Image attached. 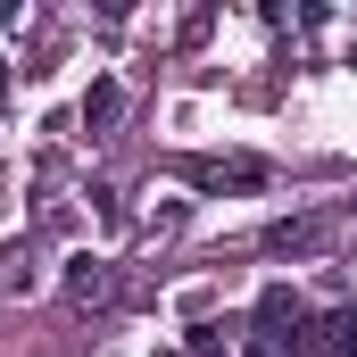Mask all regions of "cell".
<instances>
[{
	"instance_id": "obj_5",
	"label": "cell",
	"mask_w": 357,
	"mask_h": 357,
	"mask_svg": "<svg viewBox=\"0 0 357 357\" xmlns=\"http://www.w3.org/2000/svg\"><path fill=\"white\" fill-rule=\"evenodd\" d=\"M116 116V84H91V100H84V125H108Z\"/></svg>"
},
{
	"instance_id": "obj_3",
	"label": "cell",
	"mask_w": 357,
	"mask_h": 357,
	"mask_svg": "<svg viewBox=\"0 0 357 357\" xmlns=\"http://www.w3.org/2000/svg\"><path fill=\"white\" fill-rule=\"evenodd\" d=\"M316 241H324V216H299V225H274V233H266L274 258H307Z\"/></svg>"
},
{
	"instance_id": "obj_7",
	"label": "cell",
	"mask_w": 357,
	"mask_h": 357,
	"mask_svg": "<svg viewBox=\"0 0 357 357\" xmlns=\"http://www.w3.org/2000/svg\"><path fill=\"white\" fill-rule=\"evenodd\" d=\"M250 357H291V349H266V341H258V349H250Z\"/></svg>"
},
{
	"instance_id": "obj_6",
	"label": "cell",
	"mask_w": 357,
	"mask_h": 357,
	"mask_svg": "<svg viewBox=\"0 0 357 357\" xmlns=\"http://www.w3.org/2000/svg\"><path fill=\"white\" fill-rule=\"evenodd\" d=\"M341 357H357V316H341V341H333Z\"/></svg>"
},
{
	"instance_id": "obj_2",
	"label": "cell",
	"mask_w": 357,
	"mask_h": 357,
	"mask_svg": "<svg viewBox=\"0 0 357 357\" xmlns=\"http://www.w3.org/2000/svg\"><path fill=\"white\" fill-rule=\"evenodd\" d=\"M191 175L208 183V191H225V183H233V191H258V183H266V167H258V158H199Z\"/></svg>"
},
{
	"instance_id": "obj_1",
	"label": "cell",
	"mask_w": 357,
	"mask_h": 357,
	"mask_svg": "<svg viewBox=\"0 0 357 357\" xmlns=\"http://www.w3.org/2000/svg\"><path fill=\"white\" fill-rule=\"evenodd\" d=\"M299 324H307V299H299L291 282H266V291H258V341H266V349H291Z\"/></svg>"
},
{
	"instance_id": "obj_4",
	"label": "cell",
	"mask_w": 357,
	"mask_h": 357,
	"mask_svg": "<svg viewBox=\"0 0 357 357\" xmlns=\"http://www.w3.org/2000/svg\"><path fill=\"white\" fill-rule=\"evenodd\" d=\"M67 291H75V299H100V291H108V266H100V258H75V266H67Z\"/></svg>"
}]
</instances>
